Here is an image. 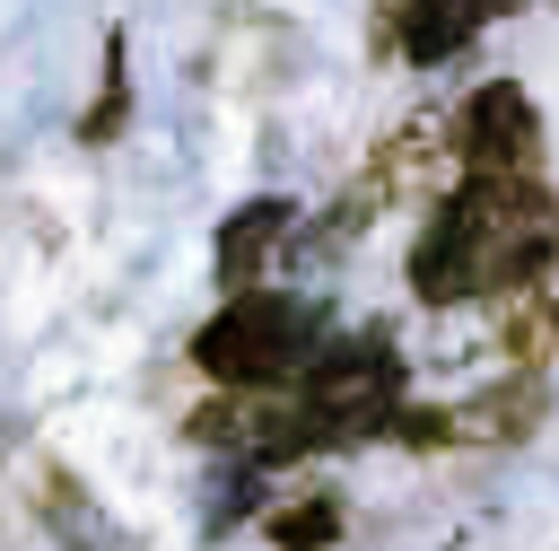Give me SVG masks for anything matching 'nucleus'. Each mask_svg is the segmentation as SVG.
<instances>
[{
    "label": "nucleus",
    "mask_w": 559,
    "mask_h": 551,
    "mask_svg": "<svg viewBox=\"0 0 559 551\" xmlns=\"http://www.w3.org/2000/svg\"><path fill=\"white\" fill-rule=\"evenodd\" d=\"M550 254H559V201L533 175H463L411 245V289L428 306L515 297L550 271Z\"/></svg>",
    "instance_id": "obj_1"
},
{
    "label": "nucleus",
    "mask_w": 559,
    "mask_h": 551,
    "mask_svg": "<svg viewBox=\"0 0 559 551\" xmlns=\"http://www.w3.org/2000/svg\"><path fill=\"white\" fill-rule=\"evenodd\" d=\"M288 219H297V210H288L280 192H262V201H245V210L218 227V289H227V297L253 289V271L271 262V245L288 236Z\"/></svg>",
    "instance_id": "obj_6"
},
{
    "label": "nucleus",
    "mask_w": 559,
    "mask_h": 551,
    "mask_svg": "<svg viewBox=\"0 0 559 551\" xmlns=\"http://www.w3.org/2000/svg\"><path fill=\"white\" fill-rule=\"evenodd\" d=\"M323 341V315L306 297H280V289H236L201 332H192V367L218 376L227 394H271L288 385Z\"/></svg>",
    "instance_id": "obj_2"
},
{
    "label": "nucleus",
    "mask_w": 559,
    "mask_h": 551,
    "mask_svg": "<svg viewBox=\"0 0 559 551\" xmlns=\"http://www.w3.org/2000/svg\"><path fill=\"white\" fill-rule=\"evenodd\" d=\"M271 542L280 551H332L341 542V499H288V507H271Z\"/></svg>",
    "instance_id": "obj_7"
},
{
    "label": "nucleus",
    "mask_w": 559,
    "mask_h": 551,
    "mask_svg": "<svg viewBox=\"0 0 559 551\" xmlns=\"http://www.w3.org/2000/svg\"><path fill=\"white\" fill-rule=\"evenodd\" d=\"M533 149H542V122H533V96L515 79H489L454 122L463 175H533Z\"/></svg>",
    "instance_id": "obj_4"
},
{
    "label": "nucleus",
    "mask_w": 559,
    "mask_h": 551,
    "mask_svg": "<svg viewBox=\"0 0 559 551\" xmlns=\"http://www.w3.org/2000/svg\"><path fill=\"white\" fill-rule=\"evenodd\" d=\"M44 507H52V525H61V542H70V551H114L105 516H96V507H79V490H70V481H52V499H44Z\"/></svg>",
    "instance_id": "obj_8"
},
{
    "label": "nucleus",
    "mask_w": 559,
    "mask_h": 551,
    "mask_svg": "<svg viewBox=\"0 0 559 551\" xmlns=\"http://www.w3.org/2000/svg\"><path fill=\"white\" fill-rule=\"evenodd\" d=\"M507 9H515V0H411L402 26H393V35H402V61H419V70H428V61H454V52H463L489 17H507Z\"/></svg>",
    "instance_id": "obj_5"
},
{
    "label": "nucleus",
    "mask_w": 559,
    "mask_h": 551,
    "mask_svg": "<svg viewBox=\"0 0 559 551\" xmlns=\"http://www.w3.org/2000/svg\"><path fill=\"white\" fill-rule=\"evenodd\" d=\"M297 411L314 420L323 446L376 437L402 411V359L384 341H314V359L297 367Z\"/></svg>",
    "instance_id": "obj_3"
}]
</instances>
